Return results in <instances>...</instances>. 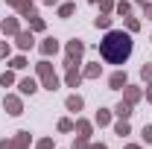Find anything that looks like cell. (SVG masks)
I'll use <instances>...</instances> for the list:
<instances>
[{"label":"cell","instance_id":"cell-1","mask_svg":"<svg viewBox=\"0 0 152 149\" xmlns=\"http://www.w3.org/2000/svg\"><path fill=\"white\" fill-rule=\"evenodd\" d=\"M134 44H132V35L123 32V29H108L105 38L99 41V56L105 58L108 64H123L126 58L132 56Z\"/></svg>","mask_w":152,"mask_h":149},{"label":"cell","instance_id":"cell-2","mask_svg":"<svg viewBox=\"0 0 152 149\" xmlns=\"http://www.w3.org/2000/svg\"><path fill=\"white\" fill-rule=\"evenodd\" d=\"M35 73H38V79H41V85L47 88V91H58V76H56V70H53V64L47 61V58H41L35 64Z\"/></svg>","mask_w":152,"mask_h":149},{"label":"cell","instance_id":"cell-3","mask_svg":"<svg viewBox=\"0 0 152 149\" xmlns=\"http://www.w3.org/2000/svg\"><path fill=\"white\" fill-rule=\"evenodd\" d=\"M82 53H85V41H79V38L67 41V47H64V67H70V64H79Z\"/></svg>","mask_w":152,"mask_h":149},{"label":"cell","instance_id":"cell-4","mask_svg":"<svg viewBox=\"0 0 152 149\" xmlns=\"http://www.w3.org/2000/svg\"><path fill=\"white\" fill-rule=\"evenodd\" d=\"M3 108H6V114L18 117V114H23V102H20V96H15V93H6L3 96Z\"/></svg>","mask_w":152,"mask_h":149},{"label":"cell","instance_id":"cell-5","mask_svg":"<svg viewBox=\"0 0 152 149\" xmlns=\"http://www.w3.org/2000/svg\"><path fill=\"white\" fill-rule=\"evenodd\" d=\"M15 44H18V50H20V53H23V50H32V47H35L32 29H29V32H18V35H15Z\"/></svg>","mask_w":152,"mask_h":149},{"label":"cell","instance_id":"cell-6","mask_svg":"<svg viewBox=\"0 0 152 149\" xmlns=\"http://www.w3.org/2000/svg\"><path fill=\"white\" fill-rule=\"evenodd\" d=\"M38 50H41V56H44V58H50V56H56V53H58V41H56V38H44V41L38 44Z\"/></svg>","mask_w":152,"mask_h":149},{"label":"cell","instance_id":"cell-7","mask_svg":"<svg viewBox=\"0 0 152 149\" xmlns=\"http://www.w3.org/2000/svg\"><path fill=\"white\" fill-rule=\"evenodd\" d=\"M18 91L23 93V96H32V93L38 91V82L32 79V76H23V79L18 82Z\"/></svg>","mask_w":152,"mask_h":149},{"label":"cell","instance_id":"cell-8","mask_svg":"<svg viewBox=\"0 0 152 149\" xmlns=\"http://www.w3.org/2000/svg\"><path fill=\"white\" fill-rule=\"evenodd\" d=\"M108 85H111L114 91L126 88V85H129V76H126V70H117V73H111V76H108Z\"/></svg>","mask_w":152,"mask_h":149},{"label":"cell","instance_id":"cell-9","mask_svg":"<svg viewBox=\"0 0 152 149\" xmlns=\"http://www.w3.org/2000/svg\"><path fill=\"white\" fill-rule=\"evenodd\" d=\"M29 131H18L15 137H12V149H29Z\"/></svg>","mask_w":152,"mask_h":149},{"label":"cell","instance_id":"cell-10","mask_svg":"<svg viewBox=\"0 0 152 149\" xmlns=\"http://www.w3.org/2000/svg\"><path fill=\"white\" fill-rule=\"evenodd\" d=\"M64 82H67V88H76V85L82 82V73L76 70V64H70V67H67V73H64Z\"/></svg>","mask_w":152,"mask_h":149},{"label":"cell","instance_id":"cell-11","mask_svg":"<svg viewBox=\"0 0 152 149\" xmlns=\"http://www.w3.org/2000/svg\"><path fill=\"white\" fill-rule=\"evenodd\" d=\"M0 26H3V32H6V35H18V32H20L18 18H6V20H0Z\"/></svg>","mask_w":152,"mask_h":149},{"label":"cell","instance_id":"cell-12","mask_svg":"<svg viewBox=\"0 0 152 149\" xmlns=\"http://www.w3.org/2000/svg\"><path fill=\"white\" fill-rule=\"evenodd\" d=\"M140 96H143V93H140V88H134V85H126V88H123V99L132 102V105L140 99Z\"/></svg>","mask_w":152,"mask_h":149},{"label":"cell","instance_id":"cell-13","mask_svg":"<svg viewBox=\"0 0 152 149\" xmlns=\"http://www.w3.org/2000/svg\"><path fill=\"white\" fill-rule=\"evenodd\" d=\"M64 105H67V111H82V105H85V99H82L79 93H70V96L64 99Z\"/></svg>","mask_w":152,"mask_h":149},{"label":"cell","instance_id":"cell-14","mask_svg":"<svg viewBox=\"0 0 152 149\" xmlns=\"http://www.w3.org/2000/svg\"><path fill=\"white\" fill-rule=\"evenodd\" d=\"M114 114H117L120 120H129V117H132V102H126V99H123V102H117Z\"/></svg>","mask_w":152,"mask_h":149},{"label":"cell","instance_id":"cell-15","mask_svg":"<svg viewBox=\"0 0 152 149\" xmlns=\"http://www.w3.org/2000/svg\"><path fill=\"white\" fill-rule=\"evenodd\" d=\"M99 73H102V64H99V61H94V64H88V67L82 70V79H96Z\"/></svg>","mask_w":152,"mask_h":149},{"label":"cell","instance_id":"cell-16","mask_svg":"<svg viewBox=\"0 0 152 149\" xmlns=\"http://www.w3.org/2000/svg\"><path fill=\"white\" fill-rule=\"evenodd\" d=\"M73 131H79V137H91L94 126H91L88 120H76V129H73Z\"/></svg>","mask_w":152,"mask_h":149},{"label":"cell","instance_id":"cell-17","mask_svg":"<svg viewBox=\"0 0 152 149\" xmlns=\"http://www.w3.org/2000/svg\"><path fill=\"white\" fill-rule=\"evenodd\" d=\"M29 29L32 32H44V18H38V12L29 15Z\"/></svg>","mask_w":152,"mask_h":149},{"label":"cell","instance_id":"cell-18","mask_svg":"<svg viewBox=\"0 0 152 149\" xmlns=\"http://www.w3.org/2000/svg\"><path fill=\"white\" fill-rule=\"evenodd\" d=\"M108 123H111V111L108 108H99L96 111V126H108Z\"/></svg>","mask_w":152,"mask_h":149},{"label":"cell","instance_id":"cell-19","mask_svg":"<svg viewBox=\"0 0 152 149\" xmlns=\"http://www.w3.org/2000/svg\"><path fill=\"white\" fill-rule=\"evenodd\" d=\"M114 12H117V15H120V18H126V15H129V12H132V3H129V0H120V3H117V6H114Z\"/></svg>","mask_w":152,"mask_h":149},{"label":"cell","instance_id":"cell-20","mask_svg":"<svg viewBox=\"0 0 152 149\" xmlns=\"http://www.w3.org/2000/svg\"><path fill=\"white\" fill-rule=\"evenodd\" d=\"M18 12L23 15V18H29V15H35V6H32V0H23V3L18 6Z\"/></svg>","mask_w":152,"mask_h":149},{"label":"cell","instance_id":"cell-21","mask_svg":"<svg viewBox=\"0 0 152 149\" xmlns=\"http://www.w3.org/2000/svg\"><path fill=\"white\" fill-rule=\"evenodd\" d=\"M73 12H76V3H61L58 6V18H70Z\"/></svg>","mask_w":152,"mask_h":149},{"label":"cell","instance_id":"cell-22","mask_svg":"<svg viewBox=\"0 0 152 149\" xmlns=\"http://www.w3.org/2000/svg\"><path fill=\"white\" fill-rule=\"evenodd\" d=\"M129 131H132V126H129V120H120V123L114 126V134H120V137H126Z\"/></svg>","mask_w":152,"mask_h":149},{"label":"cell","instance_id":"cell-23","mask_svg":"<svg viewBox=\"0 0 152 149\" xmlns=\"http://www.w3.org/2000/svg\"><path fill=\"white\" fill-rule=\"evenodd\" d=\"M94 26L96 29H108V26H111V18H108V15H99V18H94Z\"/></svg>","mask_w":152,"mask_h":149},{"label":"cell","instance_id":"cell-24","mask_svg":"<svg viewBox=\"0 0 152 149\" xmlns=\"http://www.w3.org/2000/svg\"><path fill=\"white\" fill-rule=\"evenodd\" d=\"M114 6H117L114 0H99V12H102V15H111V12H114Z\"/></svg>","mask_w":152,"mask_h":149},{"label":"cell","instance_id":"cell-25","mask_svg":"<svg viewBox=\"0 0 152 149\" xmlns=\"http://www.w3.org/2000/svg\"><path fill=\"white\" fill-rule=\"evenodd\" d=\"M73 129H76L73 120H67V117H61V120H58V131H73Z\"/></svg>","mask_w":152,"mask_h":149},{"label":"cell","instance_id":"cell-26","mask_svg":"<svg viewBox=\"0 0 152 149\" xmlns=\"http://www.w3.org/2000/svg\"><path fill=\"white\" fill-rule=\"evenodd\" d=\"M9 67H12V70H23V67H26V58H23V56H15L12 61H9Z\"/></svg>","mask_w":152,"mask_h":149},{"label":"cell","instance_id":"cell-27","mask_svg":"<svg viewBox=\"0 0 152 149\" xmlns=\"http://www.w3.org/2000/svg\"><path fill=\"white\" fill-rule=\"evenodd\" d=\"M0 85H3V88H9V85H15V73H12V70H6V73L0 76Z\"/></svg>","mask_w":152,"mask_h":149},{"label":"cell","instance_id":"cell-28","mask_svg":"<svg viewBox=\"0 0 152 149\" xmlns=\"http://www.w3.org/2000/svg\"><path fill=\"white\" fill-rule=\"evenodd\" d=\"M126 29H129V32H137V29H140V20L137 18H126Z\"/></svg>","mask_w":152,"mask_h":149},{"label":"cell","instance_id":"cell-29","mask_svg":"<svg viewBox=\"0 0 152 149\" xmlns=\"http://www.w3.org/2000/svg\"><path fill=\"white\" fill-rule=\"evenodd\" d=\"M140 76H143V82L152 85V64H143V67H140Z\"/></svg>","mask_w":152,"mask_h":149},{"label":"cell","instance_id":"cell-30","mask_svg":"<svg viewBox=\"0 0 152 149\" xmlns=\"http://www.w3.org/2000/svg\"><path fill=\"white\" fill-rule=\"evenodd\" d=\"M35 149H53V137H41L35 143Z\"/></svg>","mask_w":152,"mask_h":149},{"label":"cell","instance_id":"cell-31","mask_svg":"<svg viewBox=\"0 0 152 149\" xmlns=\"http://www.w3.org/2000/svg\"><path fill=\"white\" fill-rule=\"evenodd\" d=\"M73 149H91L88 137H76V140H73Z\"/></svg>","mask_w":152,"mask_h":149},{"label":"cell","instance_id":"cell-32","mask_svg":"<svg viewBox=\"0 0 152 149\" xmlns=\"http://www.w3.org/2000/svg\"><path fill=\"white\" fill-rule=\"evenodd\" d=\"M12 53V47H9V41H0V58H6Z\"/></svg>","mask_w":152,"mask_h":149},{"label":"cell","instance_id":"cell-33","mask_svg":"<svg viewBox=\"0 0 152 149\" xmlns=\"http://www.w3.org/2000/svg\"><path fill=\"white\" fill-rule=\"evenodd\" d=\"M140 134H143V140H146V143H152V123H149V126H143Z\"/></svg>","mask_w":152,"mask_h":149},{"label":"cell","instance_id":"cell-34","mask_svg":"<svg viewBox=\"0 0 152 149\" xmlns=\"http://www.w3.org/2000/svg\"><path fill=\"white\" fill-rule=\"evenodd\" d=\"M143 15H146V18L152 20V3H146V6H143Z\"/></svg>","mask_w":152,"mask_h":149},{"label":"cell","instance_id":"cell-35","mask_svg":"<svg viewBox=\"0 0 152 149\" xmlns=\"http://www.w3.org/2000/svg\"><path fill=\"white\" fill-rule=\"evenodd\" d=\"M0 149H12V140H6V137H3V140H0Z\"/></svg>","mask_w":152,"mask_h":149},{"label":"cell","instance_id":"cell-36","mask_svg":"<svg viewBox=\"0 0 152 149\" xmlns=\"http://www.w3.org/2000/svg\"><path fill=\"white\" fill-rule=\"evenodd\" d=\"M6 3H9V6H15V9H18L20 3H23V0H6Z\"/></svg>","mask_w":152,"mask_h":149},{"label":"cell","instance_id":"cell-37","mask_svg":"<svg viewBox=\"0 0 152 149\" xmlns=\"http://www.w3.org/2000/svg\"><path fill=\"white\" fill-rule=\"evenodd\" d=\"M91 149H108L105 143H91Z\"/></svg>","mask_w":152,"mask_h":149},{"label":"cell","instance_id":"cell-38","mask_svg":"<svg viewBox=\"0 0 152 149\" xmlns=\"http://www.w3.org/2000/svg\"><path fill=\"white\" fill-rule=\"evenodd\" d=\"M146 99H149V102H152V85H149V88H146Z\"/></svg>","mask_w":152,"mask_h":149},{"label":"cell","instance_id":"cell-39","mask_svg":"<svg viewBox=\"0 0 152 149\" xmlns=\"http://www.w3.org/2000/svg\"><path fill=\"white\" fill-rule=\"evenodd\" d=\"M126 149H143V146H137V143H129V146H126Z\"/></svg>","mask_w":152,"mask_h":149},{"label":"cell","instance_id":"cell-40","mask_svg":"<svg viewBox=\"0 0 152 149\" xmlns=\"http://www.w3.org/2000/svg\"><path fill=\"white\" fill-rule=\"evenodd\" d=\"M44 3H47V6H56V3H58V0H44Z\"/></svg>","mask_w":152,"mask_h":149},{"label":"cell","instance_id":"cell-41","mask_svg":"<svg viewBox=\"0 0 152 149\" xmlns=\"http://www.w3.org/2000/svg\"><path fill=\"white\" fill-rule=\"evenodd\" d=\"M134 3H140V6H146V3H149V0H134Z\"/></svg>","mask_w":152,"mask_h":149},{"label":"cell","instance_id":"cell-42","mask_svg":"<svg viewBox=\"0 0 152 149\" xmlns=\"http://www.w3.org/2000/svg\"><path fill=\"white\" fill-rule=\"evenodd\" d=\"M88 3H99V0H88Z\"/></svg>","mask_w":152,"mask_h":149}]
</instances>
